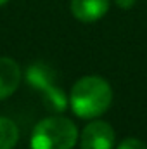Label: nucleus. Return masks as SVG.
I'll return each instance as SVG.
<instances>
[{
    "instance_id": "obj_1",
    "label": "nucleus",
    "mask_w": 147,
    "mask_h": 149,
    "mask_svg": "<svg viewBox=\"0 0 147 149\" xmlns=\"http://www.w3.org/2000/svg\"><path fill=\"white\" fill-rule=\"evenodd\" d=\"M112 102V88L101 76L80 78L71 88L69 106L78 118L94 120L107 111Z\"/></svg>"
},
{
    "instance_id": "obj_2",
    "label": "nucleus",
    "mask_w": 147,
    "mask_h": 149,
    "mask_svg": "<svg viewBox=\"0 0 147 149\" xmlns=\"http://www.w3.org/2000/svg\"><path fill=\"white\" fill-rule=\"evenodd\" d=\"M78 128L66 116H49L38 121L31 134V149H73Z\"/></svg>"
},
{
    "instance_id": "obj_3",
    "label": "nucleus",
    "mask_w": 147,
    "mask_h": 149,
    "mask_svg": "<svg viewBox=\"0 0 147 149\" xmlns=\"http://www.w3.org/2000/svg\"><path fill=\"white\" fill-rule=\"evenodd\" d=\"M114 146V130L107 121L94 120L90 121L80 137L81 149H112Z\"/></svg>"
},
{
    "instance_id": "obj_4",
    "label": "nucleus",
    "mask_w": 147,
    "mask_h": 149,
    "mask_svg": "<svg viewBox=\"0 0 147 149\" xmlns=\"http://www.w3.org/2000/svg\"><path fill=\"white\" fill-rule=\"evenodd\" d=\"M109 10V0H71V12L81 23H95Z\"/></svg>"
},
{
    "instance_id": "obj_5",
    "label": "nucleus",
    "mask_w": 147,
    "mask_h": 149,
    "mask_svg": "<svg viewBox=\"0 0 147 149\" xmlns=\"http://www.w3.org/2000/svg\"><path fill=\"white\" fill-rule=\"evenodd\" d=\"M21 81V68L10 57H0V101L10 97Z\"/></svg>"
},
{
    "instance_id": "obj_6",
    "label": "nucleus",
    "mask_w": 147,
    "mask_h": 149,
    "mask_svg": "<svg viewBox=\"0 0 147 149\" xmlns=\"http://www.w3.org/2000/svg\"><path fill=\"white\" fill-rule=\"evenodd\" d=\"M19 141L17 125L10 118L0 116V149H14Z\"/></svg>"
},
{
    "instance_id": "obj_7",
    "label": "nucleus",
    "mask_w": 147,
    "mask_h": 149,
    "mask_svg": "<svg viewBox=\"0 0 147 149\" xmlns=\"http://www.w3.org/2000/svg\"><path fill=\"white\" fill-rule=\"evenodd\" d=\"M116 149H147V146L142 142V141H139V139L128 137V139L121 141V142H119V146H118Z\"/></svg>"
},
{
    "instance_id": "obj_8",
    "label": "nucleus",
    "mask_w": 147,
    "mask_h": 149,
    "mask_svg": "<svg viewBox=\"0 0 147 149\" xmlns=\"http://www.w3.org/2000/svg\"><path fill=\"white\" fill-rule=\"evenodd\" d=\"M114 3L119 7V9H132L135 0H114Z\"/></svg>"
},
{
    "instance_id": "obj_9",
    "label": "nucleus",
    "mask_w": 147,
    "mask_h": 149,
    "mask_svg": "<svg viewBox=\"0 0 147 149\" xmlns=\"http://www.w3.org/2000/svg\"><path fill=\"white\" fill-rule=\"evenodd\" d=\"M7 2H9V0H0V7H2V5H5Z\"/></svg>"
}]
</instances>
